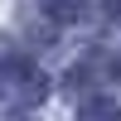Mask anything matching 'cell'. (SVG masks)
<instances>
[{
  "instance_id": "cell-1",
  "label": "cell",
  "mask_w": 121,
  "mask_h": 121,
  "mask_svg": "<svg viewBox=\"0 0 121 121\" xmlns=\"http://www.w3.org/2000/svg\"><path fill=\"white\" fill-rule=\"evenodd\" d=\"M0 92L15 107H39L48 97V78H44V68H39L34 58L10 53V58H0Z\"/></svg>"
},
{
  "instance_id": "cell-2",
  "label": "cell",
  "mask_w": 121,
  "mask_h": 121,
  "mask_svg": "<svg viewBox=\"0 0 121 121\" xmlns=\"http://www.w3.org/2000/svg\"><path fill=\"white\" fill-rule=\"evenodd\" d=\"M78 121H121V107L112 97H87L82 112H78Z\"/></svg>"
},
{
  "instance_id": "cell-3",
  "label": "cell",
  "mask_w": 121,
  "mask_h": 121,
  "mask_svg": "<svg viewBox=\"0 0 121 121\" xmlns=\"http://www.w3.org/2000/svg\"><path fill=\"white\" fill-rule=\"evenodd\" d=\"M48 19H58V24H73V19L87 15V0H44Z\"/></svg>"
},
{
  "instance_id": "cell-4",
  "label": "cell",
  "mask_w": 121,
  "mask_h": 121,
  "mask_svg": "<svg viewBox=\"0 0 121 121\" xmlns=\"http://www.w3.org/2000/svg\"><path fill=\"white\" fill-rule=\"evenodd\" d=\"M102 10H107V19H116V24H121V0H102Z\"/></svg>"
}]
</instances>
